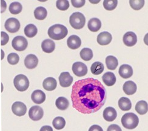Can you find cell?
Instances as JSON below:
<instances>
[{"instance_id": "obj_18", "label": "cell", "mask_w": 148, "mask_h": 131, "mask_svg": "<svg viewBox=\"0 0 148 131\" xmlns=\"http://www.w3.org/2000/svg\"><path fill=\"white\" fill-rule=\"evenodd\" d=\"M104 119L107 121L111 122L115 120L117 116L116 110L112 107H107L103 113Z\"/></svg>"}, {"instance_id": "obj_5", "label": "cell", "mask_w": 148, "mask_h": 131, "mask_svg": "<svg viewBox=\"0 0 148 131\" xmlns=\"http://www.w3.org/2000/svg\"><path fill=\"white\" fill-rule=\"evenodd\" d=\"M14 84L15 88L20 92L26 91L29 86V80L24 74H18L14 80Z\"/></svg>"}, {"instance_id": "obj_24", "label": "cell", "mask_w": 148, "mask_h": 131, "mask_svg": "<svg viewBox=\"0 0 148 131\" xmlns=\"http://www.w3.org/2000/svg\"><path fill=\"white\" fill-rule=\"evenodd\" d=\"M119 107L121 111H127L132 108V103L130 100L127 97H121L119 100Z\"/></svg>"}, {"instance_id": "obj_8", "label": "cell", "mask_w": 148, "mask_h": 131, "mask_svg": "<svg viewBox=\"0 0 148 131\" xmlns=\"http://www.w3.org/2000/svg\"><path fill=\"white\" fill-rule=\"evenodd\" d=\"M72 71L75 76L83 77L88 73V67L84 63L81 62H76L72 65Z\"/></svg>"}, {"instance_id": "obj_4", "label": "cell", "mask_w": 148, "mask_h": 131, "mask_svg": "<svg viewBox=\"0 0 148 131\" xmlns=\"http://www.w3.org/2000/svg\"><path fill=\"white\" fill-rule=\"evenodd\" d=\"M69 22L72 27L76 30L82 29L86 23V18L80 12L73 13L69 18Z\"/></svg>"}, {"instance_id": "obj_3", "label": "cell", "mask_w": 148, "mask_h": 131, "mask_svg": "<svg viewBox=\"0 0 148 131\" xmlns=\"http://www.w3.org/2000/svg\"><path fill=\"white\" fill-rule=\"evenodd\" d=\"M121 121L123 126L126 129H134L137 127L139 123V119L137 115L130 112L123 115Z\"/></svg>"}, {"instance_id": "obj_9", "label": "cell", "mask_w": 148, "mask_h": 131, "mask_svg": "<svg viewBox=\"0 0 148 131\" xmlns=\"http://www.w3.org/2000/svg\"><path fill=\"white\" fill-rule=\"evenodd\" d=\"M44 115V111L42 108L39 106H34L31 107L29 111V116L30 119L34 121H38L41 120Z\"/></svg>"}, {"instance_id": "obj_17", "label": "cell", "mask_w": 148, "mask_h": 131, "mask_svg": "<svg viewBox=\"0 0 148 131\" xmlns=\"http://www.w3.org/2000/svg\"><path fill=\"white\" fill-rule=\"evenodd\" d=\"M31 99L35 103L40 105L46 100V94L41 90H35L31 95Z\"/></svg>"}, {"instance_id": "obj_23", "label": "cell", "mask_w": 148, "mask_h": 131, "mask_svg": "<svg viewBox=\"0 0 148 131\" xmlns=\"http://www.w3.org/2000/svg\"><path fill=\"white\" fill-rule=\"evenodd\" d=\"M42 51L47 53H51L55 48V42L51 39H45L41 43Z\"/></svg>"}, {"instance_id": "obj_30", "label": "cell", "mask_w": 148, "mask_h": 131, "mask_svg": "<svg viewBox=\"0 0 148 131\" xmlns=\"http://www.w3.org/2000/svg\"><path fill=\"white\" fill-rule=\"evenodd\" d=\"M104 65L100 62H95L91 65V73L94 75H99L104 71Z\"/></svg>"}, {"instance_id": "obj_14", "label": "cell", "mask_w": 148, "mask_h": 131, "mask_svg": "<svg viewBox=\"0 0 148 131\" xmlns=\"http://www.w3.org/2000/svg\"><path fill=\"white\" fill-rule=\"evenodd\" d=\"M38 64V59L35 54H30L24 59V65L28 69H34Z\"/></svg>"}, {"instance_id": "obj_39", "label": "cell", "mask_w": 148, "mask_h": 131, "mask_svg": "<svg viewBox=\"0 0 148 131\" xmlns=\"http://www.w3.org/2000/svg\"><path fill=\"white\" fill-rule=\"evenodd\" d=\"M71 3L74 7L80 8L85 4L86 1L84 0H72Z\"/></svg>"}, {"instance_id": "obj_44", "label": "cell", "mask_w": 148, "mask_h": 131, "mask_svg": "<svg viewBox=\"0 0 148 131\" xmlns=\"http://www.w3.org/2000/svg\"><path fill=\"white\" fill-rule=\"evenodd\" d=\"M1 60H3L4 58V53L3 50H1Z\"/></svg>"}, {"instance_id": "obj_41", "label": "cell", "mask_w": 148, "mask_h": 131, "mask_svg": "<svg viewBox=\"0 0 148 131\" xmlns=\"http://www.w3.org/2000/svg\"><path fill=\"white\" fill-rule=\"evenodd\" d=\"M89 131H103L102 128L98 125H92L89 129Z\"/></svg>"}, {"instance_id": "obj_16", "label": "cell", "mask_w": 148, "mask_h": 131, "mask_svg": "<svg viewBox=\"0 0 148 131\" xmlns=\"http://www.w3.org/2000/svg\"><path fill=\"white\" fill-rule=\"evenodd\" d=\"M119 73L122 78L129 79L133 75V69L131 66L127 64H123L120 66Z\"/></svg>"}, {"instance_id": "obj_38", "label": "cell", "mask_w": 148, "mask_h": 131, "mask_svg": "<svg viewBox=\"0 0 148 131\" xmlns=\"http://www.w3.org/2000/svg\"><path fill=\"white\" fill-rule=\"evenodd\" d=\"M9 41V35L4 32H1V45L3 46L7 44Z\"/></svg>"}, {"instance_id": "obj_25", "label": "cell", "mask_w": 148, "mask_h": 131, "mask_svg": "<svg viewBox=\"0 0 148 131\" xmlns=\"http://www.w3.org/2000/svg\"><path fill=\"white\" fill-rule=\"evenodd\" d=\"M55 105L58 109L64 111L68 108L69 102L66 98L64 97H60L55 101Z\"/></svg>"}, {"instance_id": "obj_15", "label": "cell", "mask_w": 148, "mask_h": 131, "mask_svg": "<svg viewBox=\"0 0 148 131\" xmlns=\"http://www.w3.org/2000/svg\"><path fill=\"white\" fill-rule=\"evenodd\" d=\"M67 45L72 50H76L82 45V41L79 37L76 35H72L67 40Z\"/></svg>"}, {"instance_id": "obj_32", "label": "cell", "mask_w": 148, "mask_h": 131, "mask_svg": "<svg viewBox=\"0 0 148 131\" xmlns=\"http://www.w3.org/2000/svg\"><path fill=\"white\" fill-rule=\"evenodd\" d=\"M52 124L55 129L57 130H61L65 127L66 121L63 117H57L53 119Z\"/></svg>"}, {"instance_id": "obj_34", "label": "cell", "mask_w": 148, "mask_h": 131, "mask_svg": "<svg viewBox=\"0 0 148 131\" xmlns=\"http://www.w3.org/2000/svg\"><path fill=\"white\" fill-rule=\"evenodd\" d=\"M118 1L116 0H105L103 1V6L107 10L111 11L114 10L117 6Z\"/></svg>"}, {"instance_id": "obj_11", "label": "cell", "mask_w": 148, "mask_h": 131, "mask_svg": "<svg viewBox=\"0 0 148 131\" xmlns=\"http://www.w3.org/2000/svg\"><path fill=\"white\" fill-rule=\"evenodd\" d=\"M73 80L72 76L69 72H63L61 73L59 76L60 85L63 88L69 87Z\"/></svg>"}, {"instance_id": "obj_29", "label": "cell", "mask_w": 148, "mask_h": 131, "mask_svg": "<svg viewBox=\"0 0 148 131\" xmlns=\"http://www.w3.org/2000/svg\"><path fill=\"white\" fill-rule=\"evenodd\" d=\"M24 34L25 35L31 38V37H33L36 36L37 34V32H38V30H37V27L34 24H29L27 26H26V27L24 28Z\"/></svg>"}, {"instance_id": "obj_40", "label": "cell", "mask_w": 148, "mask_h": 131, "mask_svg": "<svg viewBox=\"0 0 148 131\" xmlns=\"http://www.w3.org/2000/svg\"><path fill=\"white\" fill-rule=\"evenodd\" d=\"M107 131H122V130L120 127L119 125H117V124H111V125H110L108 127Z\"/></svg>"}, {"instance_id": "obj_35", "label": "cell", "mask_w": 148, "mask_h": 131, "mask_svg": "<svg viewBox=\"0 0 148 131\" xmlns=\"http://www.w3.org/2000/svg\"><path fill=\"white\" fill-rule=\"evenodd\" d=\"M131 7L135 10H139L145 5L144 0H131L129 1Z\"/></svg>"}, {"instance_id": "obj_13", "label": "cell", "mask_w": 148, "mask_h": 131, "mask_svg": "<svg viewBox=\"0 0 148 131\" xmlns=\"http://www.w3.org/2000/svg\"><path fill=\"white\" fill-rule=\"evenodd\" d=\"M112 37L111 34L107 32L100 33L97 36V42L101 45H107L112 41Z\"/></svg>"}, {"instance_id": "obj_27", "label": "cell", "mask_w": 148, "mask_h": 131, "mask_svg": "<svg viewBox=\"0 0 148 131\" xmlns=\"http://www.w3.org/2000/svg\"><path fill=\"white\" fill-rule=\"evenodd\" d=\"M35 18L38 20H44L47 15V10L43 7H38L36 8L34 12Z\"/></svg>"}, {"instance_id": "obj_20", "label": "cell", "mask_w": 148, "mask_h": 131, "mask_svg": "<svg viewBox=\"0 0 148 131\" xmlns=\"http://www.w3.org/2000/svg\"><path fill=\"white\" fill-rule=\"evenodd\" d=\"M57 80L53 77H47L45 79L42 83L43 88L48 91H52L55 90L57 88Z\"/></svg>"}, {"instance_id": "obj_22", "label": "cell", "mask_w": 148, "mask_h": 131, "mask_svg": "<svg viewBox=\"0 0 148 131\" xmlns=\"http://www.w3.org/2000/svg\"><path fill=\"white\" fill-rule=\"evenodd\" d=\"M103 82L108 86H112L116 82V77L112 72H107L102 76Z\"/></svg>"}, {"instance_id": "obj_43", "label": "cell", "mask_w": 148, "mask_h": 131, "mask_svg": "<svg viewBox=\"0 0 148 131\" xmlns=\"http://www.w3.org/2000/svg\"><path fill=\"white\" fill-rule=\"evenodd\" d=\"M1 13H3V12H4V11L5 10V9H6V3L4 1H3V0H1Z\"/></svg>"}, {"instance_id": "obj_12", "label": "cell", "mask_w": 148, "mask_h": 131, "mask_svg": "<svg viewBox=\"0 0 148 131\" xmlns=\"http://www.w3.org/2000/svg\"><path fill=\"white\" fill-rule=\"evenodd\" d=\"M123 41L125 45L127 47H132L136 44L137 42V37L134 32H129L126 33L123 36Z\"/></svg>"}, {"instance_id": "obj_33", "label": "cell", "mask_w": 148, "mask_h": 131, "mask_svg": "<svg viewBox=\"0 0 148 131\" xmlns=\"http://www.w3.org/2000/svg\"><path fill=\"white\" fill-rule=\"evenodd\" d=\"M9 9V12L12 14L17 15L21 12L23 9V6L20 3L14 2L10 4Z\"/></svg>"}, {"instance_id": "obj_7", "label": "cell", "mask_w": 148, "mask_h": 131, "mask_svg": "<svg viewBox=\"0 0 148 131\" xmlns=\"http://www.w3.org/2000/svg\"><path fill=\"white\" fill-rule=\"evenodd\" d=\"M4 27L11 33H16L20 29V23L17 19L10 18L5 22Z\"/></svg>"}, {"instance_id": "obj_26", "label": "cell", "mask_w": 148, "mask_h": 131, "mask_svg": "<svg viewBox=\"0 0 148 131\" xmlns=\"http://www.w3.org/2000/svg\"><path fill=\"white\" fill-rule=\"evenodd\" d=\"M106 64L109 70H115L119 65V61L114 56H109L106 58Z\"/></svg>"}, {"instance_id": "obj_6", "label": "cell", "mask_w": 148, "mask_h": 131, "mask_svg": "<svg viewBox=\"0 0 148 131\" xmlns=\"http://www.w3.org/2000/svg\"><path fill=\"white\" fill-rule=\"evenodd\" d=\"M12 45L15 50L18 52H23L27 48L28 42L24 37L22 36H17L12 40Z\"/></svg>"}, {"instance_id": "obj_28", "label": "cell", "mask_w": 148, "mask_h": 131, "mask_svg": "<svg viewBox=\"0 0 148 131\" xmlns=\"http://www.w3.org/2000/svg\"><path fill=\"white\" fill-rule=\"evenodd\" d=\"M148 110L147 103L146 101L141 100L137 103L135 105V111L140 115H144L147 113Z\"/></svg>"}, {"instance_id": "obj_21", "label": "cell", "mask_w": 148, "mask_h": 131, "mask_svg": "<svg viewBox=\"0 0 148 131\" xmlns=\"http://www.w3.org/2000/svg\"><path fill=\"white\" fill-rule=\"evenodd\" d=\"M88 27L90 31L92 32H97L101 27V22L99 19L97 18H92L89 21Z\"/></svg>"}, {"instance_id": "obj_36", "label": "cell", "mask_w": 148, "mask_h": 131, "mask_svg": "<svg viewBox=\"0 0 148 131\" xmlns=\"http://www.w3.org/2000/svg\"><path fill=\"white\" fill-rule=\"evenodd\" d=\"M56 6L58 9L65 11L69 7V3L67 0H58L56 3Z\"/></svg>"}, {"instance_id": "obj_10", "label": "cell", "mask_w": 148, "mask_h": 131, "mask_svg": "<svg viewBox=\"0 0 148 131\" xmlns=\"http://www.w3.org/2000/svg\"><path fill=\"white\" fill-rule=\"evenodd\" d=\"M12 111L15 115L21 117L26 114L27 107L26 105L23 102H16L12 106Z\"/></svg>"}, {"instance_id": "obj_1", "label": "cell", "mask_w": 148, "mask_h": 131, "mask_svg": "<svg viewBox=\"0 0 148 131\" xmlns=\"http://www.w3.org/2000/svg\"><path fill=\"white\" fill-rule=\"evenodd\" d=\"M72 107L84 114L99 111L106 102V90L99 80L94 78L79 80L71 92Z\"/></svg>"}, {"instance_id": "obj_42", "label": "cell", "mask_w": 148, "mask_h": 131, "mask_svg": "<svg viewBox=\"0 0 148 131\" xmlns=\"http://www.w3.org/2000/svg\"><path fill=\"white\" fill-rule=\"evenodd\" d=\"M40 131H53V129L50 126H44L40 129Z\"/></svg>"}, {"instance_id": "obj_2", "label": "cell", "mask_w": 148, "mask_h": 131, "mask_svg": "<svg viewBox=\"0 0 148 131\" xmlns=\"http://www.w3.org/2000/svg\"><path fill=\"white\" fill-rule=\"evenodd\" d=\"M68 33L67 29L61 24H55L49 27L48 30L49 36L54 40H61L64 39Z\"/></svg>"}, {"instance_id": "obj_19", "label": "cell", "mask_w": 148, "mask_h": 131, "mask_svg": "<svg viewBox=\"0 0 148 131\" xmlns=\"http://www.w3.org/2000/svg\"><path fill=\"white\" fill-rule=\"evenodd\" d=\"M137 87L136 84L131 80L127 81V82H126L125 84L123 85V91L125 92L126 94L128 96L134 94L137 91Z\"/></svg>"}, {"instance_id": "obj_37", "label": "cell", "mask_w": 148, "mask_h": 131, "mask_svg": "<svg viewBox=\"0 0 148 131\" xmlns=\"http://www.w3.org/2000/svg\"><path fill=\"white\" fill-rule=\"evenodd\" d=\"M20 60V57L16 53H12L8 56V61L10 65H16Z\"/></svg>"}, {"instance_id": "obj_31", "label": "cell", "mask_w": 148, "mask_h": 131, "mask_svg": "<svg viewBox=\"0 0 148 131\" xmlns=\"http://www.w3.org/2000/svg\"><path fill=\"white\" fill-rule=\"evenodd\" d=\"M79 56L83 60L89 61L93 58V52L92 50L89 48H84L80 51Z\"/></svg>"}]
</instances>
